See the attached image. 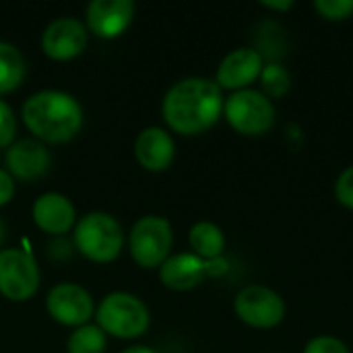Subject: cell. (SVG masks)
I'll use <instances>...</instances> for the list:
<instances>
[{
    "mask_svg": "<svg viewBox=\"0 0 353 353\" xmlns=\"http://www.w3.org/2000/svg\"><path fill=\"white\" fill-rule=\"evenodd\" d=\"M304 353H350V347L337 337L321 335V337H314L306 343Z\"/></svg>",
    "mask_w": 353,
    "mask_h": 353,
    "instance_id": "cell-23",
    "label": "cell"
},
{
    "mask_svg": "<svg viewBox=\"0 0 353 353\" xmlns=\"http://www.w3.org/2000/svg\"><path fill=\"white\" fill-rule=\"evenodd\" d=\"M188 242L192 248V254L201 256L203 261H215L221 259L225 248V236L219 225L211 221H199L190 228Z\"/></svg>",
    "mask_w": 353,
    "mask_h": 353,
    "instance_id": "cell-17",
    "label": "cell"
},
{
    "mask_svg": "<svg viewBox=\"0 0 353 353\" xmlns=\"http://www.w3.org/2000/svg\"><path fill=\"white\" fill-rule=\"evenodd\" d=\"M2 240H4V223L0 219V244H2Z\"/></svg>",
    "mask_w": 353,
    "mask_h": 353,
    "instance_id": "cell-28",
    "label": "cell"
},
{
    "mask_svg": "<svg viewBox=\"0 0 353 353\" xmlns=\"http://www.w3.org/2000/svg\"><path fill=\"white\" fill-rule=\"evenodd\" d=\"M314 10L325 21H347L353 17V0H316Z\"/></svg>",
    "mask_w": 353,
    "mask_h": 353,
    "instance_id": "cell-21",
    "label": "cell"
},
{
    "mask_svg": "<svg viewBox=\"0 0 353 353\" xmlns=\"http://www.w3.org/2000/svg\"><path fill=\"white\" fill-rule=\"evenodd\" d=\"M21 116L33 137L52 145L72 141L83 126L81 103L70 93L56 89L37 91L27 97Z\"/></svg>",
    "mask_w": 353,
    "mask_h": 353,
    "instance_id": "cell-2",
    "label": "cell"
},
{
    "mask_svg": "<svg viewBox=\"0 0 353 353\" xmlns=\"http://www.w3.org/2000/svg\"><path fill=\"white\" fill-rule=\"evenodd\" d=\"M134 19L132 0H93L87 6V27L103 39L122 35Z\"/></svg>",
    "mask_w": 353,
    "mask_h": 353,
    "instance_id": "cell-13",
    "label": "cell"
},
{
    "mask_svg": "<svg viewBox=\"0 0 353 353\" xmlns=\"http://www.w3.org/2000/svg\"><path fill=\"white\" fill-rule=\"evenodd\" d=\"M223 95L215 81L188 77L174 83L161 103L165 124L184 137L209 130L223 114Z\"/></svg>",
    "mask_w": 353,
    "mask_h": 353,
    "instance_id": "cell-1",
    "label": "cell"
},
{
    "mask_svg": "<svg viewBox=\"0 0 353 353\" xmlns=\"http://www.w3.org/2000/svg\"><path fill=\"white\" fill-rule=\"evenodd\" d=\"M17 134V118L6 101L0 99V149L10 147Z\"/></svg>",
    "mask_w": 353,
    "mask_h": 353,
    "instance_id": "cell-22",
    "label": "cell"
},
{
    "mask_svg": "<svg viewBox=\"0 0 353 353\" xmlns=\"http://www.w3.org/2000/svg\"><path fill=\"white\" fill-rule=\"evenodd\" d=\"M335 199L339 205L353 211V165L345 168L335 182Z\"/></svg>",
    "mask_w": 353,
    "mask_h": 353,
    "instance_id": "cell-24",
    "label": "cell"
},
{
    "mask_svg": "<svg viewBox=\"0 0 353 353\" xmlns=\"http://www.w3.org/2000/svg\"><path fill=\"white\" fill-rule=\"evenodd\" d=\"M25 74H27V62L23 54L14 46L0 41V95L21 87Z\"/></svg>",
    "mask_w": 353,
    "mask_h": 353,
    "instance_id": "cell-18",
    "label": "cell"
},
{
    "mask_svg": "<svg viewBox=\"0 0 353 353\" xmlns=\"http://www.w3.org/2000/svg\"><path fill=\"white\" fill-rule=\"evenodd\" d=\"M8 174L17 180L29 182L43 176L50 168V153L43 143L23 139L8 147L6 151Z\"/></svg>",
    "mask_w": 353,
    "mask_h": 353,
    "instance_id": "cell-14",
    "label": "cell"
},
{
    "mask_svg": "<svg viewBox=\"0 0 353 353\" xmlns=\"http://www.w3.org/2000/svg\"><path fill=\"white\" fill-rule=\"evenodd\" d=\"M95 316L99 329L118 339H137L145 335L151 323L145 302L126 292H114L105 296Z\"/></svg>",
    "mask_w": 353,
    "mask_h": 353,
    "instance_id": "cell-3",
    "label": "cell"
},
{
    "mask_svg": "<svg viewBox=\"0 0 353 353\" xmlns=\"http://www.w3.org/2000/svg\"><path fill=\"white\" fill-rule=\"evenodd\" d=\"M134 155L139 163L149 172H163L172 165L176 157V145L170 132L159 126H149L141 130L134 143Z\"/></svg>",
    "mask_w": 353,
    "mask_h": 353,
    "instance_id": "cell-16",
    "label": "cell"
},
{
    "mask_svg": "<svg viewBox=\"0 0 353 353\" xmlns=\"http://www.w3.org/2000/svg\"><path fill=\"white\" fill-rule=\"evenodd\" d=\"M172 244H174L172 225L165 217H157V215L141 217L134 223L128 240L130 256L143 269L161 267L168 261Z\"/></svg>",
    "mask_w": 353,
    "mask_h": 353,
    "instance_id": "cell-6",
    "label": "cell"
},
{
    "mask_svg": "<svg viewBox=\"0 0 353 353\" xmlns=\"http://www.w3.org/2000/svg\"><path fill=\"white\" fill-rule=\"evenodd\" d=\"M14 196V178L0 168V207L8 205Z\"/></svg>",
    "mask_w": 353,
    "mask_h": 353,
    "instance_id": "cell-25",
    "label": "cell"
},
{
    "mask_svg": "<svg viewBox=\"0 0 353 353\" xmlns=\"http://www.w3.org/2000/svg\"><path fill=\"white\" fill-rule=\"evenodd\" d=\"M105 345V333L95 325L77 327L66 341L68 353H103Z\"/></svg>",
    "mask_w": 353,
    "mask_h": 353,
    "instance_id": "cell-19",
    "label": "cell"
},
{
    "mask_svg": "<svg viewBox=\"0 0 353 353\" xmlns=\"http://www.w3.org/2000/svg\"><path fill=\"white\" fill-rule=\"evenodd\" d=\"M261 85H263V93L273 101V99H281L290 93L292 87V74L290 70L279 64V62H269L263 66L261 72Z\"/></svg>",
    "mask_w": 353,
    "mask_h": 353,
    "instance_id": "cell-20",
    "label": "cell"
},
{
    "mask_svg": "<svg viewBox=\"0 0 353 353\" xmlns=\"http://www.w3.org/2000/svg\"><path fill=\"white\" fill-rule=\"evenodd\" d=\"M124 244L120 223L101 211L85 215L74 228L77 250L93 263H112Z\"/></svg>",
    "mask_w": 353,
    "mask_h": 353,
    "instance_id": "cell-4",
    "label": "cell"
},
{
    "mask_svg": "<svg viewBox=\"0 0 353 353\" xmlns=\"http://www.w3.org/2000/svg\"><path fill=\"white\" fill-rule=\"evenodd\" d=\"M263 6L265 8H269V10H292L294 8V2L292 0H265L263 2Z\"/></svg>",
    "mask_w": 353,
    "mask_h": 353,
    "instance_id": "cell-26",
    "label": "cell"
},
{
    "mask_svg": "<svg viewBox=\"0 0 353 353\" xmlns=\"http://www.w3.org/2000/svg\"><path fill=\"white\" fill-rule=\"evenodd\" d=\"M48 314L66 327H83L95 312L93 298L77 283H58L46 298Z\"/></svg>",
    "mask_w": 353,
    "mask_h": 353,
    "instance_id": "cell-10",
    "label": "cell"
},
{
    "mask_svg": "<svg viewBox=\"0 0 353 353\" xmlns=\"http://www.w3.org/2000/svg\"><path fill=\"white\" fill-rule=\"evenodd\" d=\"M87 46V27L74 17L52 21L41 35V50L52 60H72Z\"/></svg>",
    "mask_w": 353,
    "mask_h": 353,
    "instance_id": "cell-12",
    "label": "cell"
},
{
    "mask_svg": "<svg viewBox=\"0 0 353 353\" xmlns=\"http://www.w3.org/2000/svg\"><path fill=\"white\" fill-rule=\"evenodd\" d=\"M35 225L50 234V236H62L74 225V207L70 199H66L60 192H46L35 199L31 209Z\"/></svg>",
    "mask_w": 353,
    "mask_h": 353,
    "instance_id": "cell-15",
    "label": "cell"
},
{
    "mask_svg": "<svg viewBox=\"0 0 353 353\" xmlns=\"http://www.w3.org/2000/svg\"><path fill=\"white\" fill-rule=\"evenodd\" d=\"M122 353H157V352H155V350H151V347H145V345H134V347L124 350Z\"/></svg>",
    "mask_w": 353,
    "mask_h": 353,
    "instance_id": "cell-27",
    "label": "cell"
},
{
    "mask_svg": "<svg viewBox=\"0 0 353 353\" xmlns=\"http://www.w3.org/2000/svg\"><path fill=\"white\" fill-rule=\"evenodd\" d=\"M234 312L246 327L269 331L283 323L288 308L283 298L271 288L248 285L238 292L234 300Z\"/></svg>",
    "mask_w": 353,
    "mask_h": 353,
    "instance_id": "cell-7",
    "label": "cell"
},
{
    "mask_svg": "<svg viewBox=\"0 0 353 353\" xmlns=\"http://www.w3.org/2000/svg\"><path fill=\"white\" fill-rule=\"evenodd\" d=\"M228 124L244 137H263L275 124L273 101L256 89H242L223 101Z\"/></svg>",
    "mask_w": 353,
    "mask_h": 353,
    "instance_id": "cell-5",
    "label": "cell"
},
{
    "mask_svg": "<svg viewBox=\"0 0 353 353\" xmlns=\"http://www.w3.org/2000/svg\"><path fill=\"white\" fill-rule=\"evenodd\" d=\"M263 66H265V60L259 50L236 48L219 62L215 83L219 89H228L232 93L250 89V85L261 77Z\"/></svg>",
    "mask_w": 353,
    "mask_h": 353,
    "instance_id": "cell-11",
    "label": "cell"
},
{
    "mask_svg": "<svg viewBox=\"0 0 353 353\" xmlns=\"http://www.w3.org/2000/svg\"><path fill=\"white\" fill-rule=\"evenodd\" d=\"M39 288V269L35 259L19 248L0 250V294L10 302L33 298Z\"/></svg>",
    "mask_w": 353,
    "mask_h": 353,
    "instance_id": "cell-8",
    "label": "cell"
},
{
    "mask_svg": "<svg viewBox=\"0 0 353 353\" xmlns=\"http://www.w3.org/2000/svg\"><path fill=\"white\" fill-rule=\"evenodd\" d=\"M225 271L228 263L223 259L203 261L192 252H180L168 256V261L159 267V279L174 292H188L201 285L205 277H219Z\"/></svg>",
    "mask_w": 353,
    "mask_h": 353,
    "instance_id": "cell-9",
    "label": "cell"
}]
</instances>
